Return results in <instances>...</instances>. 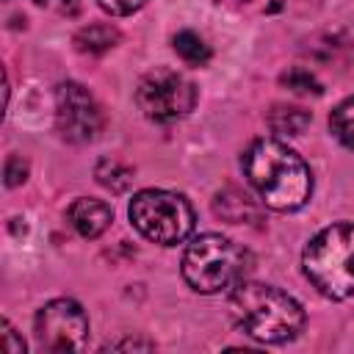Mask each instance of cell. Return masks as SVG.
Masks as SVG:
<instances>
[{
    "label": "cell",
    "instance_id": "13",
    "mask_svg": "<svg viewBox=\"0 0 354 354\" xmlns=\"http://www.w3.org/2000/svg\"><path fill=\"white\" fill-rule=\"evenodd\" d=\"M171 44H174V53H177L185 64H191V66H202V64L210 61V47H207L205 39H202L199 33H194V30H180V33H174Z\"/></svg>",
    "mask_w": 354,
    "mask_h": 354
},
{
    "label": "cell",
    "instance_id": "18",
    "mask_svg": "<svg viewBox=\"0 0 354 354\" xmlns=\"http://www.w3.org/2000/svg\"><path fill=\"white\" fill-rule=\"evenodd\" d=\"M144 3L147 0H97V6L108 14H113V17H127V14L138 11Z\"/></svg>",
    "mask_w": 354,
    "mask_h": 354
},
{
    "label": "cell",
    "instance_id": "21",
    "mask_svg": "<svg viewBox=\"0 0 354 354\" xmlns=\"http://www.w3.org/2000/svg\"><path fill=\"white\" fill-rule=\"evenodd\" d=\"M36 3H53V0H36Z\"/></svg>",
    "mask_w": 354,
    "mask_h": 354
},
{
    "label": "cell",
    "instance_id": "16",
    "mask_svg": "<svg viewBox=\"0 0 354 354\" xmlns=\"http://www.w3.org/2000/svg\"><path fill=\"white\" fill-rule=\"evenodd\" d=\"M279 83H282L285 88L296 91V94H321V83H318V77H315L313 72L301 69V66L288 69V72L279 77Z\"/></svg>",
    "mask_w": 354,
    "mask_h": 354
},
{
    "label": "cell",
    "instance_id": "20",
    "mask_svg": "<svg viewBox=\"0 0 354 354\" xmlns=\"http://www.w3.org/2000/svg\"><path fill=\"white\" fill-rule=\"evenodd\" d=\"M111 348H149V343H136V340H124V343H111Z\"/></svg>",
    "mask_w": 354,
    "mask_h": 354
},
{
    "label": "cell",
    "instance_id": "14",
    "mask_svg": "<svg viewBox=\"0 0 354 354\" xmlns=\"http://www.w3.org/2000/svg\"><path fill=\"white\" fill-rule=\"evenodd\" d=\"M94 177H97V183H100L102 188H108L111 194H122V191H127L130 183H133V169L124 166V163H119V160H108V158H105V160L97 163Z\"/></svg>",
    "mask_w": 354,
    "mask_h": 354
},
{
    "label": "cell",
    "instance_id": "2",
    "mask_svg": "<svg viewBox=\"0 0 354 354\" xmlns=\"http://www.w3.org/2000/svg\"><path fill=\"white\" fill-rule=\"evenodd\" d=\"M227 310L232 324L260 343H288L304 329L301 304L274 285L241 279L230 288Z\"/></svg>",
    "mask_w": 354,
    "mask_h": 354
},
{
    "label": "cell",
    "instance_id": "9",
    "mask_svg": "<svg viewBox=\"0 0 354 354\" xmlns=\"http://www.w3.org/2000/svg\"><path fill=\"white\" fill-rule=\"evenodd\" d=\"M66 221L69 227L80 235V238H100L111 221H113V210L102 202V199H91V196H80L69 205L66 210Z\"/></svg>",
    "mask_w": 354,
    "mask_h": 354
},
{
    "label": "cell",
    "instance_id": "19",
    "mask_svg": "<svg viewBox=\"0 0 354 354\" xmlns=\"http://www.w3.org/2000/svg\"><path fill=\"white\" fill-rule=\"evenodd\" d=\"M0 346H3V351H8V354H22V351H25L22 337L17 335V329H14L8 321H3V340H0Z\"/></svg>",
    "mask_w": 354,
    "mask_h": 354
},
{
    "label": "cell",
    "instance_id": "11",
    "mask_svg": "<svg viewBox=\"0 0 354 354\" xmlns=\"http://www.w3.org/2000/svg\"><path fill=\"white\" fill-rule=\"evenodd\" d=\"M75 50L77 53H86V55H102L108 53L111 47H116L119 41V30L108 22H94V25H86L75 33Z\"/></svg>",
    "mask_w": 354,
    "mask_h": 354
},
{
    "label": "cell",
    "instance_id": "15",
    "mask_svg": "<svg viewBox=\"0 0 354 354\" xmlns=\"http://www.w3.org/2000/svg\"><path fill=\"white\" fill-rule=\"evenodd\" d=\"M329 130L332 136L343 144L354 149V97L343 100L332 113H329Z\"/></svg>",
    "mask_w": 354,
    "mask_h": 354
},
{
    "label": "cell",
    "instance_id": "3",
    "mask_svg": "<svg viewBox=\"0 0 354 354\" xmlns=\"http://www.w3.org/2000/svg\"><path fill=\"white\" fill-rule=\"evenodd\" d=\"M301 268L321 296L332 301L354 296V224L337 221L315 232L304 246Z\"/></svg>",
    "mask_w": 354,
    "mask_h": 354
},
{
    "label": "cell",
    "instance_id": "10",
    "mask_svg": "<svg viewBox=\"0 0 354 354\" xmlns=\"http://www.w3.org/2000/svg\"><path fill=\"white\" fill-rule=\"evenodd\" d=\"M213 210L218 218L230 221V224H243V221H254L260 216V207L257 202L252 199V194L235 188V185H227L224 191L216 194L213 199Z\"/></svg>",
    "mask_w": 354,
    "mask_h": 354
},
{
    "label": "cell",
    "instance_id": "12",
    "mask_svg": "<svg viewBox=\"0 0 354 354\" xmlns=\"http://www.w3.org/2000/svg\"><path fill=\"white\" fill-rule=\"evenodd\" d=\"M310 124V113L299 105H274L268 111V127L277 136H301Z\"/></svg>",
    "mask_w": 354,
    "mask_h": 354
},
{
    "label": "cell",
    "instance_id": "22",
    "mask_svg": "<svg viewBox=\"0 0 354 354\" xmlns=\"http://www.w3.org/2000/svg\"><path fill=\"white\" fill-rule=\"evenodd\" d=\"M243 3H246V0H243Z\"/></svg>",
    "mask_w": 354,
    "mask_h": 354
},
{
    "label": "cell",
    "instance_id": "5",
    "mask_svg": "<svg viewBox=\"0 0 354 354\" xmlns=\"http://www.w3.org/2000/svg\"><path fill=\"white\" fill-rule=\"evenodd\" d=\"M130 224L152 243L177 246L194 230V210L183 194L163 188H144L130 199Z\"/></svg>",
    "mask_w": 354,
    "mask_h": 354
},
{
    "label": "cell",
    "instance_id": "8",
    "mask_svg": "<svg viewBox=\"0 0 354 354\" xmlns=\"http://www.w3.org/2000/svg\"><path fill=\"white\" fill-rule=\"evenodd\" d=\"M55 127L69 144H88L102 130V108L80 83H61L55 88Z\"/></svg>",
    "mask_w": 354,
    "mask_h": 354
},
{
    "label": "cell",
    "instance_id": "4",
    "mask_svg": "<svg viewBox=\"0 0 354 354\" xmlns=\"http://www.w3.org/2000/svg\"><path fill=\"white\" fill-rule=\"evenodd\" d=\"M249 266L252 254L241 243L218 232H205L194 238L183 254V279L196 293H218L246 279Z\"/></svg>",
    "mask_w": 354,
    "mask_h": 354
},
{
    "label": "cell",
    "instance_id": "6",
    "mask_svg": "<svg viewBox=\"0 0 354 354\" xmlns=\"http://www.w3.org/2000/svg\"><path fill=\"white\" fill-rule=\"evenodd\" d=\"M136 105L152 122H174L194 111L196 105V86L166 66H155L147 72L136 86Z\"/></svg>",
    "mask_w": 354,
    "mask_h": 354
},
{
    "label": "cell",
    "instance_id": "17",
    "mask_svg": "<svg viewBox=\"0 0 354 354\" xmlns=\"http://www.w3.org/2000/svg\"><path fill=\"white\" fill-rule=\"evenodd\" d=\"M3 177H6V185L8 188H17L19 183L28 180V160L22 155H8L6 169H3Z\"/></svg>",
    "mask_w": 354,
    "mask_h": 354
},
{
    "label": "cell",
    "instance_id": "1",
    "mask_svg": "<svg viewBox=\"0 0 354 354\" xmlns=\"http://www.w3.org/2000/svg\"><path fill=\"white\" fill-rule=\"evenodd\" d=\"M249 185L257 191L266 207L293 213L307 205L313 194V174L301 155H296L279 138H257L241 158Z\"/></svg>",
    "mask_w": 354,
    "mask_h": 354
},
{
    "label": "cell",
    "instance_id": "7",
    "mask_svg": "<svg viewBox=\"0 0 354 354\" xmlns=\"http://www.w3.org/2000/svg\"><path fill=\"white\" fill-rule=\"evenodd\" d=\"M33 337L41 351H80L88 340V315L75 299H53L36 313Z\"/></svg>",
    "mask_w": 354,
    "mask_h": 354
}]
</instances>
